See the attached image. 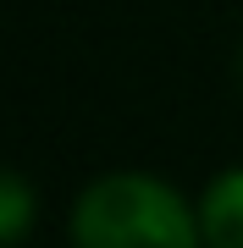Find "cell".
<instances>
[{"label": "cell", "instance_id": "cell-1", "mask_svg": "<svg viewBox=\"0 0 243 248\" xmlns=\"http://www.w3.org/2000/svg\"><path fill=\"white\" fill-rule=\"evenodd\" d=\"M199 215L149 171H111L72 204V248H199Z\"/></svg>", "mask_w": 243, "mask_h": 248}, {"label": "cell", "instance_id": "cell-2", "mask_svg": "<svg viewBox=\"0 0 243 248\" xmlns=\"http://www.w3.org/2000/svg\"><path fill=\"white\" fill-rule=\"evenodd\" d=\"M199 232L205 248H243V166L221 171L199 199Z\"/></svg>", "mask_w": 243, "mask_h": 248}, {"label": "cell", "instance_id": "cell-4", "mask_svg": "<svg viewBox=\"0 0 243 248\" xmlns=\"http://www.w3.org/2000/svg\"><path fill=\"white\" fill-rule=\"evenodd\" d=\"M238 78H243V50H238Z\"/></svg>", "mask_w": 243, "mask_h": 248}, {"label": "cell", "instance_id": "cell-3", "mask_svg": "<svg viewBox=\"0 0 243 248\" xmlns=\"http://www.w3.org/2000/svg\"><path fill=\"white\" fill-rule=\"evenodd\" d=\"M33 221H39V193H33V182H28L22 171L0 166V248L22 243L28 232H33Z\"/></svg>", "mask_w": 243, "mask_h": 248}]
</instances>
